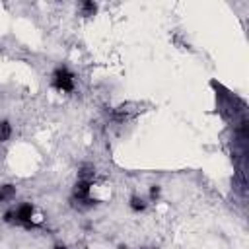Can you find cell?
<instances>
[{"mask_svg": "<svg viewBox=\"0 0 249 249\" xmlns=\"http://www.w3.org/2000/svg\"><path fill=\"white\" fill-rule=\"evenodd\" d=\"M33 204L31 202H23L19 204L16 210H8L4 214V222L8 224H16V226H23V228H35V222H33Z\"/></svg>", "mask_w": 249, "mask_h": 249, "instance_id": "obj_1", "label": "cell"}, {"mask_svg": "<svg viewBox=\"0 0 249 249\" xmlns=\"http://www.w3.org/2000/svg\"><path fill=\"white\" fill-rule=\"evenodd\" d=\"M53 88L58 91H64V93L72 91L74 89V74L66 66H58L53 72Z\"/></svg>", "mask_w": 249, "mask_h": 249, "instance_id": "obj_2", "label": "cell"}, {"mask_svg": "<svg viewBox=\"0 0 249 249\" xmlns=\"http://www.w3.org/2000/svg\"><path fill=\"white\" fill-rule=\"evenodd\" d=\"M16 196V187L14 185H2L0 187V202H8Z\"/></svg>", "mask_w": 249, "mask_h": 249, "instance_id": "obj_3", "label": "cell"}, {"mask_svg": "<svg viewBox=\"0 0 249 249\" xmlns=\"http://www.w3.org/2000/svg\"><path fill=\"white\" fill-rule=\"evenodd\" d=\"M93 175H95V169H93V165H89V163H84V165L80 167V173H78V177H80L82 181H91V179H93Z\"/></svg>", "mask_w": 249, "mask_h": 249, "instance_id": "obj_4", "label": "cell"}, {"mask_svg": "<svg viewBox=\"0 0 249 249\" xmlns=\"http://www.w3.org/2000/svg\"><path fill=\"white\" fill-rule=\"evenodd\" d=\"M12 136V124L8 121H0V142H6Z\"/></svg>", "mask_w": 249, "mask_h": 249, "instance_id": "obj_5", "label": "cell"}, {"mask_svg": "<svg viewBox=\"0 0 249 249\" xmlns=\"http://www.w3.org/2000/svg\"><path fill=\"white\" fill-rule=\"evenodd\" d=\"M130 210H134V212H142V210H146V202H144V198H140V196H132V198H130Z\"/></svg>", "mask_w": 249, "mask_h": 249, "instance_id": "obj_6", "label": "cell"}, {"mask_svg": "<svg viewBox=\"0 0 249 249\" xmlns=\"http://www.w3.org/2000/svg\"><path fill=\"white\" fill-rule=\"evenodd\" d=\"M95 12H97V4L95 2H89V0L88 2H82V14L84 16H93Z\"/></svg>", "mask_w": 249, "mask_h": 249, "instance_id": "obj_7", "label": "cell"}, {"mask_svg": "<svg viewBox=\"0 0 249 249\" xmlns=\"http://www.w3.org/2000/svg\"><path fill=\"white\" fill-rule=\"evenodd\" d=\"M158 196H160V187H158V185H154V187L150 189V198H152V200H156Z\"/></svg>", "mask_w": 249, "mask_h": 249, "instance_id": "obj_8", "label": "cell"}, {"mask_svg": "<svg viewBox=\"0 0 249 249\" xmlns=\"http://www.w3.org/2000/svg\"><path fill=\"white\" fill-rule=\"evenodd\" d=\"M148 249H156V247H148Z\"/></svg>", "mask_w": 249, "mask_h": 249, "instance_id": "obj_9", "label": "cell"}]
</instances>
